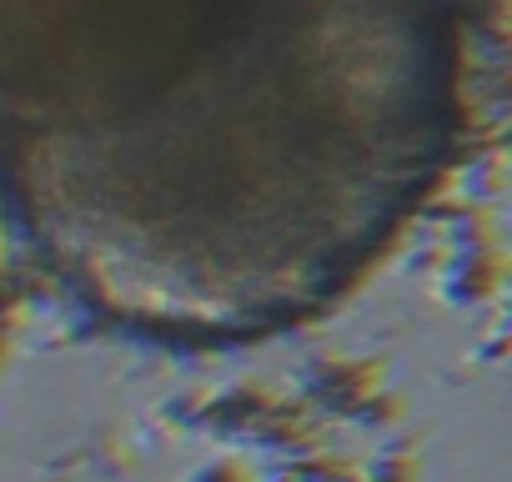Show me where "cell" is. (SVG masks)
Masks as SVG:
<instances>
[{"instance_id": "obj_1", "label": "cell", "mask_w": 512, "mask_h": 482, "mask_svg": "<svg viewBox=\"0 0 512 482\" xmlns=\"http://www.w3.org/2000/svg\"><path fill=\"white\" fill-rule=\"evenodd\" d=\"M462 131L457 21L251 6L151 101L0 161L41 262L101 317L241 342L342 302Z\"/></svg>"}, {"instance_id": "obj_2", "label": "cell", "mask_w": 512, "mask_h": 482, "mask_svg": "<svg viewBox=\"0 0 512 482\" xmlns=\"http://www.w3.org/2000/svg\"><path fill=\"white\" fill-rule=\"evenodd\" d=\"M251 0H0V161L121 121Z\"/></svg>"}, {"instance_id": "obj_3", "label": "cell", "mask_w": 512, "mask_h": 482, "mask_svg": "<svg viewBox=\"0 0 512 482\" xmlns=\"http://www.w3.org/2000/svg\"><path fill=\"white\" fill-rule=\"evenodd\" d=\"M332 6H362V11H402V16H442V21H457L472 0H332Z\"/></svg>"}]
</instances>
